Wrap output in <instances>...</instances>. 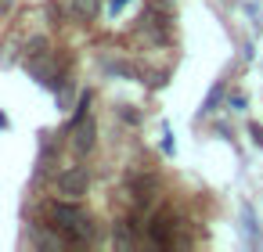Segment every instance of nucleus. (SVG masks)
Here are the masks:
<instances>
[{"mask_svg":"<svg viewBox=\"0 0 263 252\" xmlns=\"http://www.w3.org/2000/svg\"><path fill=\"white\" fill-rule=\"evenodd\" d=\"M47 220H51V227L58 230V234H65L69 241H83V238H90V216L80 209V205H72V202H54V205H47Z\"/></svg>","mask_w":263,"mask_h":252,"instance_id":"f257e3e1","label":"nucleus"},{"mask_svg":"<svg viewBox=\"0 0 263 252\" xmlns=\"http://www.w3.org/2000/svg\"><path fill=\"white\" fill-rule=\"evenodd\" d=\"M72 15L80 22H94L101 15V0H72Z\"/></svg>","mask_w":263,"mask_h":252,"instance_id":"7ed1b4c3","label":"nucleus"},{"mask_svg":"<svg viewBox=\"0 0 263 252\" xmlns=\"http://www.w3.org/2000/svg\"><path fill=\"white\" fill-rule=\"evenodd\" d=\"M87 187H90V177H87L83 166H69V169L58 173V191H62V195L80 198V195H87Z\"/></svg>","mask_w":263,"mask_h":252,"instance_id":"f03ea898","label":"nucleus"},{"mask_svg":"<svg viewBox=\"0 0 263 252\" xmlns=\"http://www.w3.org/2000/svg\"><path fill=\"white\" fill-rule=\"evenodd\" d=\"M72 144H76V151H90V144H94V123L90 119L76 126V141Z\"/></svg>","mask_w":263,"mask_h":252,"instance_id":"20e7f679","label":"nucleus"},{"mask_svg":"<svg viewBox=\"0 0 263 252\" xmlns=\"http://www.w3.org/2000/svg\"><path fill=\"white\" fill-rule=\"evenodd\" d=\"M44 54H47V40H44V36H33V40L26 44V58L36 62V58H44Z\"/></svg>","mask_w":263,"mask_h":252,"instance_id":"39448f33","label":"nucleus"}]
</instances>
